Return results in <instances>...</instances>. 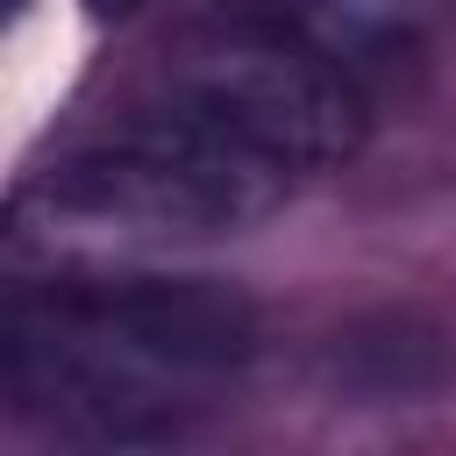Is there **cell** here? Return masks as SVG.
I'll return each mask as SVG.
<instances>
[{
  "mask_svg": "<svg viewBox=\"0 0 456 456\" xmlns=\"http://www.w3.org/2000/svg\"><path fill=\"white\" fill-rule=\"evenodd\" d=\"M256 356V306L221 278L107 271L21 285L0 321L7 413L93 449L178 442Z\"/></svg>",
  "mask_w": 456,
  "mask_h": 456,
  "instance_id": "obj_1",
  "label": "cell"
},
{
  "mask_svg": "<svg viewBox=\"0 0 456 456\" xmlns=\"http://www.w3.org/2000/svg\"><path fill=\"white\" fill-rule=\"evenodd\" d=\"M292 185L299 171H285L256 142L150 93L142 107L114 114L100 135L71 142L28 185V207L128 242H200V235L256 228L292 200Z\"/></svg>",
  "mask_w": 456,
  "mask_h": 456,
  "instance_id": "obj_2",
  "label": "cell"
},
{
  "mask_svg": "<svg viewBox=\"0 0 456 456\" xmlns=\"http://www.w3.org/2000/svg\"><path fill=\"white\" fill-rule=\"evenodd\" d=\"M150 93L256 142L264 157H278L299 178L349 164L370 135L363 78L342 57H328L314 36H299L292 21L207 28V36L178 43V57L157 71Z\"/></svg>",
  "mask_w": 456,
  "mask_h": 456,
  "instance_id": "obj_3",
  "label": "cell"
},
{
  "mask_svg": "<svg viewBox=\"0 0 456 456\" xmlns=\"http://www.w3.org/2000/svg\"><path fill=\"white\" fill-rule=\"evenodd\" d=\"M435 0H278V21L314 36L328 57H342L356 78L370 64H392L420 43Z\"/></svg>",
  "mask_w": 456,
  "mask_h": 456,
  "instance_id": "obj_4",
  "label": "cell"
},
{
  "mask_svg": "<svg viewBox=\"0 0 456 456\" xmlns=\"http://www.w3.org/2000/svg\"><path fill=\"white\" fill-rule=\"evenodd\" d=\"M135 7H142V0H86V14H93V21H128Z\"/></svg>",
  "mask_w": 456,
  "mask_h": 456,
  "instance_id": "obj_5",
  "label": "cell"
},
{
  "mask_svg": "<svg viewBox=\"0 0 456 456\" xmlns=\"http://www.w3.org/2000/svg\"><path fill=\"white\" fill-rule=\"evenodd\" d=\"M21 7H28V0H7V14H21Z\"/></svg>",
  "mask_w": 456,
  "mask_h": 456,
  "instance_id": "obj_6",
  "label": "cell"
}]
</instances>
